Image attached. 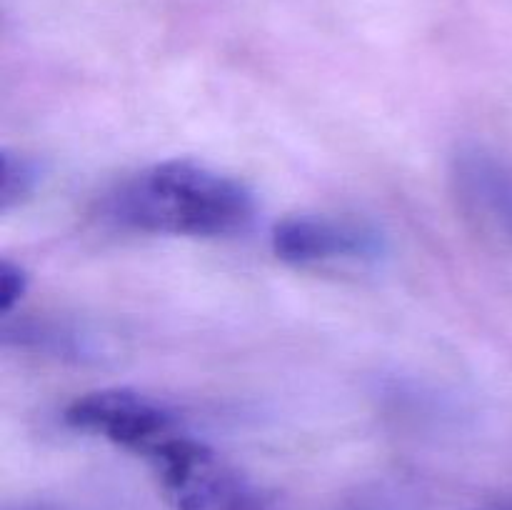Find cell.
Here are the masks:
<instances>
[{
	"label": "cell",
	"instance_id": "obj_1",
	"mask_svg": "<svg viewBox=\"0 0 512 510\" xmlns=\"http://www.w3.org/2000/svg\"><path fill=\"white\" fill-rule=\"evenodd\" d=\"M103 208L110 223L135 233L223 238L250 223L255 200L233 175L175 158L120 183Z\"/></svg>",
	"mask_w": 512,
	"mask_h": 510
},
{
	"label": "cell",
	"instance_id": "obj_2",
	"mask_svg": "<svg viewBox=\"0 0 512 510\" xmlns=\"http://www.w3.org/2000/svg\"><path fill=\"white\" fill-rule=\"evenodd\" d=\"M173 510H265L258 490L205 443L178 430L148 458Z\"/></svg>",
	"mask_w": 512,
	"mask_h": 510
},
{
	"label": "cell",
	"instance_id": "obj_3",
	"mask_svg": "<svg viewBox=\"0 0 512 510\" xmlns=\"http://www.w3.org/2000/svg\"><path fill=\"white\" fill-rule=\"evenodd\" d=\"M448 183L465 223L512 250V163L478 143H463L448 165Z\"/></svg>",
	"mask_w": 512,
	"mask_h": 510
},
{
	"label": "cell",
	"instance_id": "obj_4",
	"mask_svg": "<svg viewBox=\"0 0 512 510\" xmlns=\"http://www.w3.org/2000/svg\"><path fill=\"white\" fill-rule=\"evenodd\" d=\"M65 423L145 460L180 430L163 405L123 388L95 390L75 398L65 408Z\"/></svg>",
	"mask_w": 512,
	"mask_h": 510
},
{
	"label": "cell",
	"instance_id": "obj_5",
	"mask_svg": "<svg viewBox=\"0 0 512 510\" xmlns=\"http://www.w3.org/2000/svg\"><path fill=\"white\" fill-rule=\"evenodd\" d=\"M273 253L290 265L365 263L385 253V240L373 225L335 215H290L275 223Z\"/></svg>",
	"mask_w": 512,
	"mask_h": 510
},
{
	"label": "cell",
	"instance_id": "obj_6",
	"mask_svg": "<svg viewBox=\"0 0 512 510\" xmlns=\"http://www.w3.org/2000/svg\"><path fill=\"white\" fill-rule=\"evenodd\" d=\"M40 178L38 163L23 153L0 150V210H10L23 203L35 190Z\"/></svg>",
	"mask_w": 512,
	"mask_h": 510
},
{
	"label": "cell",
	"instance_id": "obj_7",
	"mask_svg": "<svg viewBox=\"0 0 512 510\" xmlns=\"http://www.w3.org/2000/svg\"><path fill=\"white\" fill-rule=\"evenodd\" d=\"M28 290V275L13 260H0V313L8 318Z\"/></svg>",
	"mask_w": 512,
	"mask_h": 510
},
{
	"label": "cell",
	"instance_id": "obj_8",
	"mask_svg": "<svg viewBox=\"0 0 512 510\" xmlns=\"http://www.w3.org/2000/svg\"><path fill=\"white\" fill-rule=\"evenodd\" d=\"M15 510H38V508H15Z\"/></svg>",
	"mask_w": 512,
	"mask_h": 510
},
{
	"label": "cell",
	"instance_id": "obj_9",
	"mask_svg": "<svg viewBox=\"0 0 512 510\" xmlns=\"http://www.w3.org/2000/svg\"><path fill=\"white\" fill-rule=\"evenodd\" d=\"M490 510H512V508H490Z\"/></svg>",
	"mask_w": 512,
	"mask_h": 510
}]
</instances>
